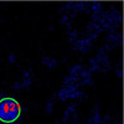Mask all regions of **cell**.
Returning a JSON list of instances; mask_svg holds the SVG:
<instances>
[{"mask_svg": "<svg viewBox=\"0 0 124 124\" xmlns=\"http://www.w3.org/2000/svg\"><path fill=\"white\" fill-rule=\"evenodd\" d=\"M21 116L20 103L13 97H5L0 99V122L5 124L15 123Z\"/></svg>", "mask_w": 124, "mask_h": 124, "instance_id": "cell-1", "label": "cell"}]
</instances>
